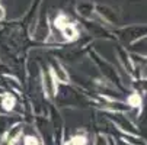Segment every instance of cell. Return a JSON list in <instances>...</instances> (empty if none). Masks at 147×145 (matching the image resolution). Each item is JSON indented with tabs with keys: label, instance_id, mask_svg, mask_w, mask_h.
<instances>
[{
	"label": "cell",
	"instance_id": "1",
	"mask_svg": "<svg viewBox=\"0 0 147 145\" xmlns=\"http://www.w3.org/2000/svg\"><path fill=\"white\" fill-rule=\"evenodd\" d=\"M61 31H63V35H64V38H66V39H69V41H71V39H76V38H77V31H76L74 25H71V23H69L66 28H63Z\"/></svg>",
	"mask_w": 147,
	"mask_h": 145
},
{
	"label": "cell",
	"instance_id": "3",
	"mask_svg": "<svg viewBox=\"0 0 147 145\" xmlns=\"http://www.w3.org/2000/svg\"><path fill=\"white\" fill-rule=\"evenodd\" d=\"M13 106H15V99H13V96L6 94L5 99H3V108H5L6 110H10V109H13Z\"/></svg>",
	"mask_w": 147,
	"mask_h": 145
},
{
	"label": "cell",
	"instance_id": "4",
	"mask_svg": "<svg viewBox=\"0 0 147 145\" xmlns=\"http://www.w3.org/2000/svg\"><path fill=\"white\" fill-rule=\"evenodd\" d=\"M66 145H86V138L85 136H74Z\"/></svg>",
	"mask_w": 147,
	"mask_h": 145
},
{
	"label": "cell",
	"instance_id": "7",
	"mask_svg": "<svg viewBox=\"0 0 147 145\" xmlns=\"http://www.w3.org/2000/svg\"><path fill=\"white\" fill-rule=\"evenodd\" d=\"M3 16H5V9L0 6V19H3Z\"/></svg>",
	"mask_w": 147,
	"mask_h": 145
},
{
	"label": "cell",
	"instance_id": "5",
	"mask_svg": "<svg viewBox=\"0 0 147 145\" xmlns=\"http://www.w3.org/2000/svg\"><path fill=\"white\" fill-rule=\"evenodd\" d=\"M128 103H130L131 106H140L141 99H140V96H138L137 93H134V94H131V96L128 97Z\"/></svg>",
	"mask_w": 147,
	"mask_h": 145
},
{
	"label": "cell",
	"instance_id": "2",
	"mask_svg": "<svg viewBox=\"0 0 147 145\" xmlns=\"http://www.w3.org/2000/svg\"><path fill=\"white\" fill-rule=\"evenodd\" d=\"M69 23H70V22H69V17H67V16H64V15H58V16H57V19H55V26H57L58 29L66 28Z\"/></svg>",
	"mask_w": 147,
	"mask_h": 145
},
{
	"label": "cell",
	"instance_id": "6",
	"mask_svg": "<svg viewBox=\"0 0 147 145\" xmlns=\"http://www.w3.org/2000/svg\"><path fill=\"white\" fill-rule=\"evenodd\" d=\"M25 145H41V142L34 136H26L25 138Z\"/></svg>",
	"mask_w": 147,
	"mask_h": 145
}]
</instances>
